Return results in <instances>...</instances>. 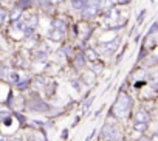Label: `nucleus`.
I'll list each match as a JSON object with an SVG mask.
<instances>
[{
    "instance_id": "f257e3e1",
    "label": "nucleus",
    "mask_w": 158,
    "mask_h": 141,
    "mask_svg": "<svg viewBox=\"0 0 158 141\" xmlns=\"http://www.w3.org/2000/svg\"><path fill=\"white\" fill-rule=\"evenodd\" d=\"M130 107H132V99L129 98V95H126V93L119 95L116 102H115V106H113V113L118 118H123V116H126L129 113Z\"/></svg>"
},
{
    "instance_id": "f03ea898",
    "label": "nucleus",
    "mask_w": 158,
    "mask_h": 141,
    "mask_svg": "<svg viewBox=\"0 0 158 141\" xmlns=\"http://www.w3.org/2000/svg\"><path fill=\"white\" fill-rule=\"evenodd\" d=\"M28 107H30V110H34V112H47V110L50 109L48 104L44 102V101H42L40 98H37L36 95H33V98H31Z\"/></svg>"
},
{
    "instance_id": "7ed1b4c3",
    "label": "nucleus",
    "mask_w": 158,
    "mask_h": 141,
    "mask_svg": "<svg viewBox=\"0 0 158 141\" xmlns=\"http://www.w3.org/2000/svg\"><path fill=\"white\" fill-rule=\"evenodd\" d=\"M102 135L106 136V138H109V139H119V133H118V129L116 127H113V126H110V124H106L104 127H102Z\"/></svg>"
},
{
    "instance_id": "20e7f679",
    "label": "nucleus",
    "mask_w": 158,
    "mask_h": 141,
    "mask_svg": "<svg viewBox=\"0 0 158 141\" xmlns=\"http://www.w3.org/2000/svg\"><path fill=\"white\" fill-rule=\"evenodd\" d=\"M118 44H119V39L116 37L113 42H107V44H104V42H102V44H99V50H101V51H104V53H109V51H113V50L116 48V45H118Z\"/></svg>"
},
{
    "instance_id": "39448f33",
    "label": "nucleus",
    "mask_w": 158,
    "mask_h": 141,
    "mask_svg": "<svg viewBox=\"0 0 158 141\" xmlns=\"http://www.w3.org/2000/svg\"><path fill=\"white\" fill-rule=\"evenodd\" d=\"M98 10L99 8H95V6H84V10H82V17L84 19H92V17H95L96 16V13H98Z\"/></svg>"
},
{
    "instance_id": "423d86ee",
    "label": "nucleus",
    "mask_w": 158,
    "mask_h": 141,
    "mask_svg": "<svg viewBox=\"0 0 158 141\" xmlns=\"http://www.w3.org/2000/svg\"><path fill=\"white\" fill-rule=\"evenodd\" d=\"M64 31L62 30H57V28H53L50 33H48V39L50 40H53V42H59V40H62V34Z\"/></svg>"
},
{
    "instance_id": "0eeeda50",
    "label": "nucleus",
    "mask_w": 158,
    "mask_h": 141,
    "mask_svg": "<svg viewBox=\"0 0 158 141\" xmlns=\"http://www.w3.org/2000/svg\"><path fill=\"white\" fill-rule=\"evenodd\" d=\"M150 121V116L147 112L144 110H138L136 115H135V122H149Z\"/></svg>"
},
{
    "instance_id": "6e6552de",
    "label": "nucleus",
    "mask_w": 158,
    "mask_h": 141,
    "mask_svg": "<svg viewBox=\"0 0 158 141\" xmlns=\"http://www.w3.org/2000/svg\"><path fill=\"white\" fill-rule=\"evenodd\" d=\"M112 6H113V0H101V10L102 11L110 13L112 11Z\"/></svg>"
},
{
    "instance_id": "1a4fd4ad",
    "label": "nucleus",
    "mask_w": 158,
    "mask_h": 141,
    "mask_svg": "<svg viewBox=\"0 0 158 141\" xmlns=\"http://www.w3.org/2000/svg\"><path fill=\"white\" fill-rule=\"evenodd\" d=\"M85 56H87V59H89L90 62H96V60H98V53H96L93 48H87Z\"/></svg>"
},
{
    "instance_id": "9d476101",
    "label": "nucleus",
    "mask_w": 158,
    "mask_h": 141,
    "mask_svg": "<svg viewBox=\"0 0 158 141\" xmlns=\"http://www.w3.org/2000/svg\"><path fill=\"white\" fill-rule=\"evenodd\" d=\"M33 59H34V62H45L47 60V53L45 51H36Z\"/></svg>"
},
{
    "instance_id": "9b49d317",
    "label": "nucleus",
    "mask_w": 158,
    "mask_h": 141,
    "mask_svg": "<svg viewBox=\"0 0 158 141\" xmlns=\"http://www.w3.org/2000/svg\"><path fill=\"white\" fill-rule=\"evenodd\" d=\"M71 5H73L74 10H84L85 0H71Z\"/></svg>"
},
{
    "instance_id": "f8f14e48",
    "label": "nucleus",
    "mask_w": 158,
    "mask_h": 141,
    "mask_svg": "<svg viewBox=\"0 0 158 141\" xmlns=\"http://www.w3.org/2000/svg\"><path fill=\"white\" fill-rule=\"evenodd\" d=\"M37 22H39L37 16H31V17L27 20V27H30V28H36V27H37Z\"/></svg>"
},
{
    "instance_id": "ddd939ff",
    "label": "nucleus",
    "mask_w": 158,
    "mask_h": 141,
    "mask_svg": "<svg viewBox=\"0 0 158 141\" xmlns=\"http://www.w3.org/2000/svg\"><path fill=\"white\" fill-rule=\"evenodd\" d=\"M20 14H22V8L17 6V8L11 13V20H13V22H17V19L20 17Z\"/></svg>"
},
{
    "instance_id": "4468645a",
    "label": "nucleus",
    "mask_w": 158,
    "mask_h": 141,
    "mask_svg": "<svg viewBox=\"0 0 158 141\" xmlns=\"http://www.w3.org/2000/svg\"><path fill=\"white\" fill-rule=\"evenodd\" d=\"M133 129H135L136 132H144V130L147 129V122H135V124H133Z\"/></svg>"
},
{
    "instance_id": "2eb2a0df",
    "label": "nucleus",
    "mask_w": 158,
    "mask_h": 141,
    "mask_svg": "<svg viewBox=\"0 0 158 141\" xmlns=\"http://www.w3.org/2000/svg\"><path fill=\"white\" fill-rule=\"evenodd\" d=\"M28 85H30V79H28V78H27L25 81H19V82L16 84V87H17V89H20V90H23V89H27Z\"/></svg>"
},
{
    "instance_id": "dca6fc26",
    "label": "nucleus",
    "mask_w": 158,
    "mask_h": 141,
    "mask_svg": "<svg viewBox=\"0 0 158 141\" xmlns=\"http://www.w3.org/2000/svg\"><path fill=\"white\" fill-rule=\"evenodd\" d=\"M84 62H85V60H84V56H82V54H77V57H76V60H74V65H76L77 68H81V67L84 65Z\"/></svg>"
},
{
    "instance_id": "f3484780",
    "label": "nucleus",
    "mask_w": 158,
    "mask_h": 141,
    "mask_svg": "<svg viewBox=\"0 0 158 141\" xmlns=\"http://www.w3.org/2000/svg\"><path fill=\"white\" fill-rule=\"evenodd\" d=\"M53 27L57 28V30H62V31L65 30V23H64L62 20H54V22H53Z\"/></svg>"
},
{
    "instance_id": "a211bd4d",
    "label": "nucleus",
    "mask_w": 158,
    "mask_h": 141,
    "mask_svg": "<svg viewBox=\"0 0 158 141\" xmlns=\"http://www.w3.org/2000/svg\"><path fill=\"white\" fill-rule=\"evenodd\" d=\"M30 5H31V0H19V2H17V6H20L22 10L30 6Z\"/></svg>"
},
{
    "instance_id": "6ab92c4d",
    "label": "nucleus",
    "mask_w": 158,
    "mask_h": 141,
    "mask_svg": "<svg viewBox=\"0 0 158 141\" xmlns=\"http://www.w3.org/2000/svg\"><path fill=\"white\" fill-rule=\"evenodd\" d=\"M93 99H95V98L92 96V98H90V99H89V101H87V102H85L84 106H82V110H84V112H87V110H89V107L92 106V102H93Z\"/></svg>"
},
{
    "instance_id": "aec40b11",
    "label": "nucleus",
    "mask_w": 158,
    "mask_h": 141,
    "mask_svg": "<svg viewBox=\"0 0 158 141\" xmlns=\"http://www.w3.org/2000/svg\"><path fill=\"white\" fill-rule=\"evenodd\" d=\"M71 87H73L76 92H81V85H79V81H71Z\"/></svg>"
},
{
    "instance_id": "412c9836",
    "label": "nucleus",
    "mask_w": 158,
    "mask_h": 141,
    "mask_svg": "<svg viewBox=\"0 0 158 141\" xmlns=\"http://www.w3.org/2000/svg\"><path fill=\"white\" fill-rule=\"evenodd\" d=\"M6 20V10H0V22H5Z\"/></svg>"
},
{
    "instance_id": "4be33fe9",
    "label": "nucleus",
    "mask_w": 158,
    "mask_h": 141,
    "mask_svg": "<svg viewBox=\"0 0 158 141\" xmlns=\"http://www.w3.org/2000/svg\"><path fill=\"white\" fill-rule=\"evenodd\" d=\"M0 75H2V78H6V75H8V67L6 65L2 67V73H0Z\"/></svg>"
},
{
    "instance_id": "5701e85b",
    "label": "nucleus",
    "mask_w": 158,
    "mask_h": 141,
    "mask_svg": "<svg viewBox=\"0 0 158 141\" xmlns=\"http://www.w3.org/2000/svg\"><path fill=\"white\" fill-rule=\"evenodd\" d=\"M37 3H39L40 6H48V5H50V0H37Z\"/></svg>"
},
{
    "instance_id": "b1692460",
    "label": "nucleus",
    "mask_w": 158,
    "mask_h": 141,
    "mask_svg": "<svg viewBox=\"0 0 158 141\" xmlns=\"http://www.w3.org/2000/svg\"><path fill=\"white\" fill-rule=\"evenodd\" d=\"M156 30H158V25H156V23H153V25H152V28L149 30V36H150V34H153Z\"/></svg>"
},
{
    "instance_id": "393cba45",
    "label": "nucleus",
    "mask_w": 158,
    "mask_h": 141,
    "mask_svg": "<svg viewBox=\"0 0 158 141\" xmlns=\"http://www.w3.org/2000/svg\"><path fill=\"white\" fill-rule=\"evenodd\" d=\"M144 14H146V11L143 10V11H141V14L138 16V23H141V22H143V17H144Z\"/></svg>"
},
{
    "instance_id": "a878e982",
    "label": "nucleus",
    "mask_w": 158,
    "mask_h": 141,
    "mask_svg": "<svg viewBox=\"0 0 158 141\" xmlns=\"http://www.w3.org/2000/svg\"><path fill=\"white\" fill-rule=\"evenodd\" d=\"M138 141H152V139H150L149 136H144V135H143V136H141V138H139Z\"/></svg>"
},
{
    "instance_id": "bb28decb",
    "label": "nucleus",
    "mask_w": 158,
    "mask_h": 141,
    "mask_svg": "<svg viewBox=\"0 0 158 141\" xmlns=\"http://www.w3.org/2000/svg\"><path fill=\"white\" fill-rule=\"evenodd\" d=\"M64 53H65V54H70V53H71L70 47H65V48H64Z\"/></svg>"
},
{
    "instance_id": "cd10ccee",
    "label": "nucleus",
    "mask_w": 158,
    "mask_h": 141,
    "mask_svg": "<svg viewBox=\"0 0 158 141\" xmlns=\"http://www.w3.org/2000/svg\"><path fill=\"white\" fill-rule=\"evenodd\" d=\"M67 133H68V130H64V132H62V138H64V139L67 138Z\"/></svg>"
},
{
    "instance_id": "c85d7f7f",
    "label": "nucleus",
    "mask_w": 158,
    "mask_h": 141,
    "mask_svg": "<svg viewBox=\"0 0 158 141\" xmlns=\"http://www.w3.org/2000/svg\"><path fill=\"white\" fill-rule=\"evenodd\" d=\"M152 141H158V133H155V135H153V138H152Z\"/></svg>"
},
{
    "instance_id": "c756f323",
    "label": "nucleus",
    "mask_w": 158,
    "mask_h": 141,
    "mask_svg": "<svg viewBox=\"0 0 158 141\" xmlns=\"http://www.w3.org/2000/svg\"><path fill=\"white\" fill-rule=\"evenodd\" d=\"M0 141H6V136H5V135H2V138H0Z\"/></svg>"
},
{
    "instance_id": "7c9ffc66",
    "label": "nucleus",
    "mask_w": 158,
    "mask_h": 141,
    "mask_svg": "<svg viewBox=\"0 0 158 141\" xmlns=\"http://www.w3.org/2000/svg\"><path fill=\"white\" fill-rule=\"evenodd\" d=\"M121 3H129V0H119Z\"/></svg>"
},
{
    "instance_id": "2f4dec72",
    "label": "nucleus",
    "mask_w": 158,
    "mask_h": 141,
    "mask_svg": "<svg viewBox=\"0 0 158 141\" xmlns=\"http://www.w3.org/2000/svg\"><path fill=\"white\" fill-rule=\"evenodd\" d=\"M13 141H22V139H13Z\"/></svg>"
}]
</instances>
